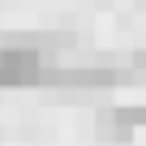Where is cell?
Listing matches in <instances>:
<instances>
[{
    "instance_id": "obj_1",
    "label": "cell",
    "mask_w": 146,
    "mask_h": 146,
    "mask_svg": "<svg viewBox=\"0 0 146 146\" xmlns=\"http://www.w3.org/2000/svg\"><path fill=\"white\" fill-rule=\"evenodd\" d=\"M137 73L125 69H108V64H47L39 86H56V90H112L133 82Z\"/></svg>"
},
{
    "instance_id": "obj_2",
    "label": "cell",
    "mask_w": 146,
    "mask_h": 146,
    "mask_svg": "<svg viewBox=\"0 0 146 146\" xmlns=\"http://www.w3.org/2000/svg\"><path fill=\"white\" fill-rule=\"evenodd\" d=\"M95 137L125 146V142H133V125H129L116 108H99V116H95Z\"/></svg>"
},
{
    "instance_id": "obj_3",
    "label": "cell",
    "mask_w": 146,
    "mask_h": 146,
    "mask_svg": "<svg viewBox=\"0 0 146 146\" xmlns=\"http://www.w3.org/2000/svg\"><path fill=\"white\" fill-rule=\"evenodd\" d=\"M116 112H120L133 129H142V125H146V103H125V108H116Z\"/></svg>"
},
{
    "instance_id": "obj_4",
    "label": "cell",
    "mask_w": 146,
    "mask_h": 146,
    "mask_svg": "<svg viewBox=\"0 0 146 146\" xmlns=\"http://www.w3.org/2000/svg\"><path fill=\"white\" fill-rule=\"evenodd\" d=\"M133 69H146V47H142V52H133Z\"/></svg>"
}]
</instances>
